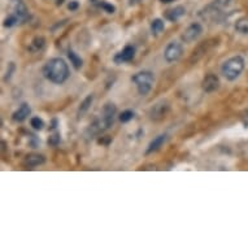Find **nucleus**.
Masks as SVG:
<instances>
[{"label": "nucleus", "instance_id": "6ab92c4d", "mask_svg": "<svg viewBox=\"0 0 248 248\" xmlns=\"http://www.w3.org/2000/svg\"><path fill=\"white\" fill-rule=\"evenodd\" d=\"M235 30L238 33L248 35V18L243 17V18H239V20L236 21Z\"/></svg>", "mask_w": 248, "mask_h": 248}, {"label": "nucleus", "instance_id": "f257e3e1", "mask_svg": "<svg viewBox=\"0 0 248 248\" xmlns=\"http://www.w3.org/2000/svg\"><path fill=\"white\" fill-rule=\"evenodd\" d=\"M43 74L49 82L55 85H62L69 78L70 70L66 61L61 57H53L43 66Z\"/></svg>", "mask_w": 248, "mask_h": 248}, {"label": "nucleus", "instance_id": "6e6552de", "mask_svg": "<svg viewBox=\"0 0 248 248\" xmlns=\"http://www.w3.org/2000/svg\"><path fill=\"white\" fill-rule=\"evenodd\" d=\"M202 33H203V26L198 22H194L185 30V33L182 34L181 38L185 43H192L202 35Z\"/></svg>", "mask_w": 248, "mask_h": 248}, {"label": "nucleus", "instance_id": "aec40b11", "mask_svg": "<svg viewBox=\"0 0 248 248\" xmlns=\"http://www.w3.org/2000/svg\"><path fill=\"white\" fill-rule=\"evenodd\" d=\"M94 3L98 5L99 8H102L103 11H106L107 13H110V15H112V13L116 12V7L109 4V3H107V1H103L102 0V1H94Z\"/></svg>", "mask_w": 248, "mask_h": 248}, {"label": "nucleus", "instance_id": "412c9836", "mask_svg": "<svg viewBox=\"0 0 248 248\" xmlns=\"http://www.w3.org/2000/svg\"><path fill=\"white\" fill-rule=\"evenodd\" d=\"M30 125L35 130H42L45 127V121L41 117H33L30 120Z\"/></svg>", "mask_w": 248, "mask_h": 248}, {"label": "nucleus", "instance_id": "9b49d317", "mask_svg": "<svg viewBox=\"0 0 248 248\" xmlns=\"http://www.w3.org/2000/svg\"><path fill=\"white\" fill-rule=\"evenodd\" d=\"M31 113V108L29 106L28 103H22L20 107H18V109L15 110L12 114V120L15 122H24L26 118L30 116Z\"/></svg>", "mask_w": 248, "mask_h": 248}, {"label": "nucleus", "instance_id": "c756f323", "mask_svg": "<svg viewBox=\"0 0 248 248\" xmlns=\"http://www.w3.org/2000/svg\"><path fill=\"white\" fill-rule=\"evenodd\" d=\"M12 1H17V0H12Z\"/></svg>", "mask_w": 248, "mask_h": 248}, {"label": "nucleus", "instance_id": "f8f14e48", "mask_svg": "<svg viewBox=\"0 0 248 248\" xmlns=\"http://www.w3.org/2000/svg\"><path fill=\"white\" fill-rule=\"evenodd\" d=\"M15 12H13V15H16V17L18 18V21H20V24H22V22H25V21H28L29 18V11L28 8H26V5H25V3L22 1V0H17V1H15Z\"/></svg>", "mask_w": 248, "mask_h": 248}, {"label": "nucleus", "instance_id": "7ed1b4c3", "mask_svg": "<svg viewBox=\"0 0 248 248\" xmlns=\"http://www.w3.org/2000/svg\"><path fill=\"white\" fill-rule=\"evenodd\" d=\"M131 81L137 86L139 95L146 96V95L150 94L151 90H152V86H154L155 82V76L150 70H143V72H139V73L134 74L131 77Z\"/></svg>", "mask_w": 248, "mask_h": 248}, {"label": "nucleus", "instance_id": "cd10ccee", "mask_svg": "<svg viewBox=\"0 0 248 248\" xmlns=\"http://www.w3.org/2000/svg\"><path fill=\"white\" fill-rule=\"evenodd\" d=\"M62 1H64V0H56V4H57V5L62 4Z\"/></svg>", "mask_w": 248, "mask_h": 248}, {"label": "nucleus", "instance_id": "a211bd4d", "mask_svg": "<svg viewBox=\"0 0 248 248\" xmlns=\"http://www.w3.org/2000/svg\"><path fill=\"white\" fill-rule=\"evenodd\" d=\"M164 29H165V24H164V20L161 18H155L151 22V31L154 35H159L164 31Z\"/></svg>", "mask_w": 248, "mask_h": 248}, {"label": "nucleus", "instance_id": "bb28decb", "mask_svg": "<svg viewBox=\"0 0 248 248\" xmlns=\"http://www.w3.org/2000/svg\"><path fill=\"white\" fill-rule=\"evenodd\" d=\"M161 3H165V4H168V3H171L173 0H160Z\"/></svg>", "mask_w": 248, "mask_h": 248}, {"label": "nucleus", "instance_id": "f03ea898", "mask_svg": "<svg viewBox=\"0 0 248 248\" xmlns=\"http://www.w3.org/2000/svg\"><path fill=\"white\" fill-rule=\"evenodd\" d=\"M244 59L242 56H232L224 62L221 72L228 81H235L244 70Z\"/></svg>", "mask_w": 248, "mask_h": 248}, {"label": "nucleus", "instance_id": "dca6fc26", "mask_svg": "<svg viewBox=\"0 0 248 248\" xmlns=\"http://www.w3.org/2000/svg\"><path fill=\"white\" fill-rule=\"evenodd\" d=\"M46 45L45 37H35L33 41L30 42V46H29V51L30 52H39Z\"/></svg>", "mask_w": 248, "mask_h": 248}, {"label": "nucleus", "instance_id": "b1692460", "mask_svg": "<svg viewBox=\"0 0 248 248\" xmlns=\"http://www.w3.org/2000/svg\"><path fill=\"white\" fill-rule=\"evenodd\" d=\"M59 143H60V133H59V131H55L52 135H49L48 144L52 147H56L59 146Z\"/></svg>", "mask_w": 248, "mask_h": 248}, {"label": "nucleus", "instance_id": "39448f33", "mask_svg": "<svg viewBox=\"0 0 248 248\" xmlns=\"http://www.w3.org/2000/svg\"><path fill=\"white\" fill-rule=\"evenodd\" d=\"M216 39H209V41L207 42H203L202 45H199L198 47H196L194 51H192V55L191 57H190V62H192V64H195V62H198V61L202 59V57L204 56V55H207L209 51H211L215 46H217V43H216Z\"/></svg>", "mask_w": 248, "mask_h": 248}, {"label": "nucleus", "instance_id": "9d476101", "mask_svg": "<svg viewBox=\"0 0 248 248\" xmlns=\"http://www.w3.org/2000/svg\"><path fill=\"white\" fill-rule=\"evenodd\" d=\"M46 163V157L41 154H29L24 159V167L26 169H33L35 167H39Z\"/></svg>", "mask_w": 248, "mask_h": 248}, {"label": "nucleus", "instance_id": "2eb2a0df", "mask_svg": "<svg viewBox=\"0 0 248 248\" xmlns=\"http://www.w3.org/2000/svg\"><path fill=\"white\" fill-rule=\"evenodd\" d=\"M93 102H94V95H93V94L87 95V96L85 98V100L81 103L79 108H78V113H77L78 118H82L86 113H87V112H89L90 107H91Z\"/></svg>", "mask_w": 248, "mask_h": 248}, {"label": "nucleus", "instance_id": "393cba45", "mask_svg": "<svg viewBox=\"0 0 248 248\" xmlns=\"http://www.w3.org/2000/svg\"><path fill=\"white\" fill-rule=\"evenodd\" d=\"M15 70H16V65H15V62H9L8 68H7V73H5L4 81L8 82L11 78H12L13 73H15Z\"/></svg>", "mask_w": 248, "mask_h": 248}, {"label": "nucleus", "instance_id": "423d86ee", "mask_svg": "<svg viewBox=\"0 0 248 248\" xmlns=\"http://www.w3.org/2000/svg\"><path fill=\"white\" fill-rule=\"evenodd\" d=\"M169 109H170V106L165 100L156 103L150 110L151 120H154V121H161V120L167 117V114L169 113Z\"/></svg>", "mask_w": 248, "mask_h": 248}, {"label": "nucleus", "instance_id": "c85d7f7f", "mask_svg": "<svg viewBox=\"0 0 248 248\" xmlns=\"http://www.w3.org/2000/svg\"><path fill=\"white\" fill-rule=\"evenodd\" d=\"M131 1V4H133V3H137V1H139V0H130Z\"/></svg>", "mask_w": 248, "mask_h": 248}, {"label": "nucleus", "instance_id": "f3484780", "mask_svg": "<svg viewBox=\"0 0 248 248\" xmlns=\"http://www.w3.org/2000/svg\"><path fill=\"white\" fill-rule=\"evenodd\" d=\"M68 59H69L70 64L74 66V69L76 70H79L82 68V65H83V60L81 59V56H78L73 49H69V51H68Z\"/></svg>", "mask_w": 248, "mask_h": 248}, {"label": "nucleus", "instance_id": "1a4fd4ad", "mask_svg": "<svg viewBox=\"0 0 248 248\" xmlns=\"http://www.w3.org/2000/svg\"><path fill=\"white\" fill-rule=\"evenodd\" d=\"M220 78L217 77L216 74L209 73L204 77L203 82H202V89H203L204 93L211 94V93H215V91L220 89Z\"/></svg>", "mask_w": 248, "mask_h": 248}, {"label": "nucleus", "instance_id": "5701e85b", "mask_svg": "<svg viewBox=\"0 0 248 248\" xmlns=\"http://www.w3.org/2000/svg\"><path fill=\"white\" fill-rule=\"evenodd\" d=\"M20 24V21H18V18L16 17V15H11V16H8L7 18L4 20V26L5 28H12V26H15V25Z\"/></svg>", "mask_w": 248, "mask_h": 248}, {"label": "nucleus", "instance_id": "0eeeda50", "mask_svg": "<svg viewBox=\"0 0 248 248\" xmlns=\"http://www.w3.org/2000/svg\"><path fill=\"white\" fill-rule=\"evenodd\" d=\"M135 53H137V49H135L134 46H126V47H124V48L120 51V52L114 56V62L118 64V65H121V64H126V62H130V61L134 60Z\"/></svg>", "mask_w": 248, "mask_h": 248}, {"label": "nucleus", "instance_id": "ddd939ff", "mask_svg": "<svg viewBox=\"0 0 248 248\" xmlns=\"http://www.w3.org/2000/svg\"><path fill=\"white\" fill-rule=\"evenodd\" d=\"M185 13H186V9L183 8L182 5H178V7H174V8L168 9L167 12H165V18L168 21H170V22H175L181 17L185 16Z\"/></svg>", "mask_w": 248, "mask_h": 248}, {"label": "nucleus", "instance_id": "a878e982", "mask_svg": "<svg viewBox=\"0 0 248 248\" xmlns=\"http://www.w3.org/2000/svg\"><path fill=\"white\" fill-rule=\"evenodd\" d=\"M78 1H76V0H73V1H70L69 5H68V8H69V11H76V9L78 8Z\"/></svg>", "mask_w": 248, "mask_h": 248}, {"label": "nucleus", "instance_id": "20e7f679", "mask_svg": "<svg viewBox=\"0 0 248 248\" xmlns=\"http://www.w3.org/2000/svg\"><path fill=\"white\" fill-rule=\"evenodd\" d=\"M183 55V46L179 42H170L164 51V57L167 62H175Z\"/></svg>", "mask_w": 248, "mask_h": 248}, {"label": "nucleus", "instance_id": "4468645a", "mask_svg": "<svg viewBox=\"0 0 248 248\" xmlns=\"http://www.w3.org/2000/svg\"><path fill=\"white\" fill-rule=\"evenodd\" d=\"M167 142V135L165 134H161L159 137H156L154 140H151V143L148 144V148H147L146 154L150 155V154H154L156 151H159L161 147L164 146V143Z\"/></svg>", "mask_w": 248, "mask_h": 248}, {"label": "nucleus", "instance_id": "4be33fe9", "mask_svg": "<svg viewBox=\"0 0 248 248\" xmlns=\"http://www.w3.org/2000/svg\"><path fill=\"white\" fill-rule=\"evenodd\" d=\"M134 118V112L130 109L127 110H124L121 114H120V121L124 122V124H126V122L131 121Z\"/></svg>", "mask_w": 248, "mask_h": 248}]
</instances>
